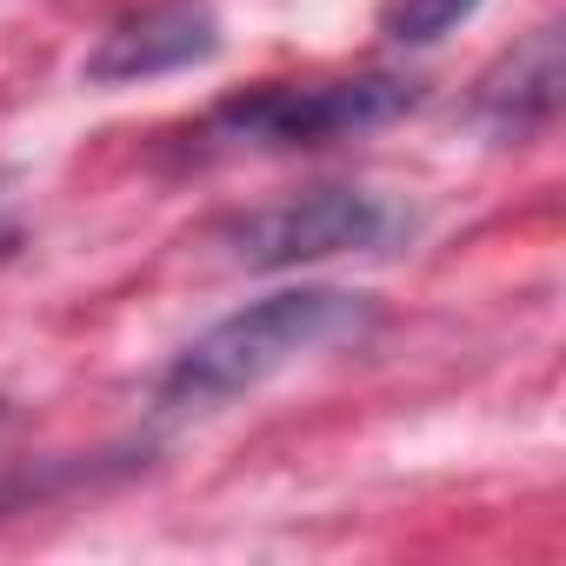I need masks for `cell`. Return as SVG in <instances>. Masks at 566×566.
<instances>
[{"mask_svg":"<svg viewBox=\"0 0 566 566\" xmlns=\"http://www.w3.org/2000/svg\"><path fill=\"white\" fill-rule=\"evenodd\" d=\"M367 294L347 287H280L227 321H213L207 334H193L174 367L154 380V407L160 413H220L227 400L266 387L280 367H294L347 334L367 327Z\"/></svg>","mask_w":566,"mask_h":566,"instance_id":"obj_1","label":"cell"},{"mask_svg":"<svg viewBox=\"0 0 566 566\" xmlns=\"http://www.w3.org/2000/svg\"><path fill=\"white\" fill-rule=\"evenodd\" d=\"M420 107V81L407 74H340V81H260L233 101H220L200 120V140L220 147H266V154H301L334 147L354 134H374Z\"/></svg>","mask_w":566,"mask_h":566,"instance_id":"obj_2","label":"cell"},{"mask_svg":"<svg viewBox=\"0 0 566 566\" xmlns=\"http://www.w3.org/2000/svg\"><path fill=\"white\" fill-rule=\"evenodd\" d=\"M413 233V207L380 193V187H314L294 200L253 207L220 227L227 260L273 273V266H307L334 253H387Z\"/></svg>","mask_w":566,"mask_h":566,"instance_id":"obj_3","label":"cell"},{"mask_svg":"<svg viewBox=\"0 0 566 566\" xmlns=\"http://www.w3.org/2000/svg\"><path fill=\"white\" fill-rule=\"evenodd\" d=\"M220 54V21L207 0H154L140 14H120L94 54L81 61L87 87H134V81H160L180 67H200Z\"/></svg>","mask_w":566,"mask_h":566,"instance_id":"obj_4","label":"cell"},{"mask_svg":"<svg viewBox=\"0 0 566 566\" xmlns=\"http://www.w3.org/2000/svg\"><path fill=\"white\" fill-rule=\"evenodd\" d=\"M559 87H566V54H559V28H533L526 41H513L473 87V120L500 140H526L559 114Z\"/></svg>","mask_w":566,"mask_h":566,"instance_id":"obj_5","label":"cell"},{"mask_svg":"<svg viewBox=\"0 0 566 566\" xmlns=\"http://www.w3.org/2000/svg\"><path fill=\"white\" fill-rule=\"evenodd\" d=\"M480 0H387L380 8V34L394 48H433L440 34H453Z\"/></svg>","mask_w":566,"mask_h":566,"instance_id":"obj_6","label":"cell"},{"mask_svg":"<svg viewBox=\"0 0 566 566\" xmlns=\"http://www.w3.org/2000/svg\"><path fill=\"white\" fill-rule=\"evenodd\" d=\"M14 427H21V407H14L8 394H0V447H8V440H14Z\"/></svg>","mask_w":566,"mask_h":566,"instance_id":"obj_7","label":"cell"},{"mask_svg":"<svg viewBox=\"0 0 566 566\" xmlns=\"http://www.w3.org/2000/svg\"><path fill=\"white\" fill-rule=\"evenodd\" d=\"M14 240H21V227H14V220H0V253H14Z\"/></svg>","mask_w":566,"mask_h":566,"instance_id":"obj_8","label":"cell"}]
</instances>
